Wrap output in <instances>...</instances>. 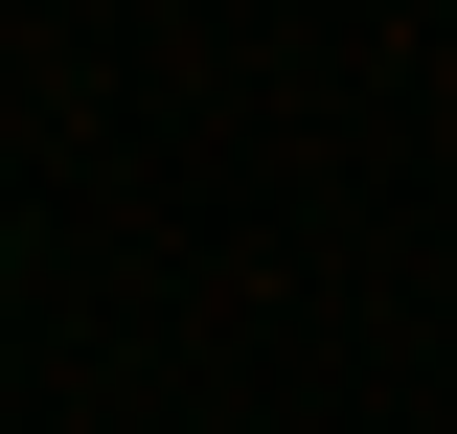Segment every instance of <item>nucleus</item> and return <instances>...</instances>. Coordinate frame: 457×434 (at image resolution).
<instances>
[]
</instances>
